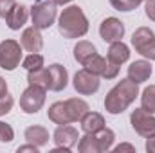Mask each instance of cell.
Wrapping results in <instances>:
<instances>
[{
    "label": "cell",
    "instance_id": "6da1fadb",
    "mask_svg": "<svg viewBox=\"0 0 155 153\" xmlns=\"http://www.w3.org/2000/svg\"><path fill=\"white\" fill-rule=\"evenodd\" d=\"M139 96V85L134 83L132 79L124 77L121 81H117V85L108 90L107 97H105V110L112 115L123 114Z\"/></svg>",
    "mask_w": 155,
    "mask_h": 153
},
{
    "label": "cell",
    "instance_id": "7a4b0ae2",
    "mask_svg": "<svg viewBox=\"0 0 155 153\" xmlns=\"http://www.w3.org/2000/svg\"><path fill=\"white\" fill-rule=\"evenodd\" d=\"M60 34L67 40L81 38L88 33V20L79 5H69L61 11L58 18Z\"/></svg>",
    "mask_w": 155,
    "mask_h": 153
},
{
    "label": "cell",
    "instance_id": "3957f363",
    "mask_svg": "<svg viewBox=\"0 0 155 153\" xmlns=\"http://www.w3.org/2000/svg\"><path fill=\"white\" fill-rule=\"evenodd\" d=\"M56 16H58V9H56L54 0H36L31 7L33 25L40 31L49 29L56 22Z\"/></svg>",
    "mask_w": 155,
    "mask_h": 153
},
{
    "label": "cell",
    "instance_id": "277c9868",
    "mask_svg": "<svg viewBox=\"0 0 155 153\" xmlns=\"http://www.w3.org/2000/svg\"><path fill=\"white\" fill-rule=\"evenodd\" d=\"M22 61V45L16 40L0 41V67L7 72L15 70Z\"/></svg>",
    "mask_w": 155,
    "mask_h": 153
},
{
    "label": "cell",
    "instance_id": "5b68a950",
    "mask_svg": "<svg viewBox=\"0 0 155 153\" xmlns=\"http://www.w3.org/2000/svg\"><path fill=\"white\" fill-rule=\"evenodd\" d=\"M45 88L36 86V85H29L22 96H20V108L25 114H38L41 106L45 105Z\"/></svg>",
    "mask_w": 155,
    "mask_h": 153
},
{
    "label": "cell",
    "instance_id": "8992f818",
    "mask_svg": "<svg viewBox=\"0 0 155 153\" xmlns=\"http://www.w3.org/2000/svg\"><path fill=\"white\" fill-rule=\"evenodd\" d=\"M130 124L135 130V133H139L144 139L155 137V117L153 114L144 112L143 108H135L130 115Z\"/></svg>",
    "mask_w": 155,
    "mask_h": 153
},
{
    "label": "cell",
    "instance_id": "52a82bcc",
    "mask_svg": "<svg viewBox=\"0 0 155 153\" xmlns=\"http://www.w3.org/2000/svg\"><path fill=\"white\" fill-rule=\"evenodd\" d=\"M99 76L92 74L90 70L87 69H81L74 74V79H72V86L79 96H92L99 90Z\"/></svg>",
    "mask_w": 155,
    "mask_h": 153
},
{
    "label": "cell",
    "instance_id": "ba28073f",
    "mask_svg": "<svg viewBox=\"0 0 155 153\" xmlns=\"http://www.w3.org/2000/svg\"><path fill=\"white\" fill-rule=\"evenodd\" d=\"M52 141L56 144V148L63 150V151H71L79 141V135H78V130L71 124H60L54 133H52Z\"/></svg>",
    "mask_w": 155,
    "mask_h": 153
},
{
    "label": "cell",
    "instance_id": "9c48e42d",
    "mask_svg": "<svg viewBox=\"0 0 155 153\" xmlns=\"http://www.w3.org/2000/svg\"><path fill=\"white\" fill-rule=\"evenodd\" d=\"M99 36L107 43H114V41H121L124 36V24L116 18V16H108L101 22L99 25Z\"/></svg>",
    "mask_w": 155,
    "mask_h": 153
},
{
    "label": "cell",
    "instance_id": "30bf717a",
    "mask_svg": "<svg viewBox=\"0 0 155 153\" xmlns=\"http://www.w3.org/2000/svg\"><path fill=\"white\" fill-rule=\"evenodd\" d=\"M49 70V90L52 92H61L67 88L69 85V72L63 65L60 63H52L47 67Z\"/></svg>",
    "mask_w": 155,
    "mask_h": 153
},
{
    "label": "cell",
    "instance_id": "8fae6325",
    "mask_svg": "<svg viewBox=\"0 0 155 153\" xmlns=\"http://www.w3.org/2000/svg\"><path fill=\"white\" fill-rule=\"evenodd\" d=\"M20 45L27 52H40L43 47V36H41L40 29H36L35 25L24 29V33L20 36Z\"/></svg>",
    "mask_w": 155,
    "mask_h": 153
},
{
    "label": "cell",
    "instance_id": "7c38bea8",
    "mask_svg": "<svg viewBox=\"0 0 155 153\" xmlns=\"http://www.w3.org/2000/svg\"><path fill=\"white\" fill-rule=\"evenodd\" d=\"M152 76V65L148 60H137V61H132L130 67H128V79H132L134 83L141 85L144 81H148Z\"/></svg>",
    "mask_w": 155,
    "mask_h": 153
},
{
    "label": "cell",
    "instance_id": "4fadbf2b",
    "mask_svg": "<svg viewBox=\"0 0 155 153\" xmlns=\"http://www.w3.org/2000/svg\"><path fill=\"white\" fill-rule=\"evenodd\" d=\"M27 16H29V9H27L24 4H16V5L9 11V15L5 16V24H7V27H9L11 31H20V27L25 25Z\"/></svg>",
    "mask_w": 155,
    "mask_h": 153
},
{
    "label": "cell",
    "instance_id": "5bb4252c",
    "mask_svg": "<svg viewBox=\"0 0 155 153\" xmlns=\"http://www.w3.org/2000/svg\"><path fill=\"white\" fill-rule=\"evenodd\" d=\"M107 60L112 61V63H116V65L126 63V61L130 60V47H128L126 43H123V40L110 43L108 52H107Z\"/></svg>",
    "mask_w": 155,
    "mask_h": 153
},
{
    "label": "cell",
    "instance_id": "9a60e30c",
    "mask_svg": "<svg viewBox=\"0 0 155 153\" xmlns=\"http://www.w3.org/2000/svg\"><path fill=\"white\" fill-rule=\"evenodd\" d=\"M81 130L85 133H97L99 130L105 128V117L97 112H87V114L81 117Z\"/></svg>",
    "mask_w": 155,
    "mask_h": 153
},
{
    "label": "cell",
    "instance_id": "2e32d148",
    "mask_svg": "<svg viewBox=\"0 0 155 153\" xmlns=\"http://www.w3.org/2000/svg\"><path fill=\"white\" fill-rule=\"evenodd\" d=\"M47 117L54 122V124H71L72 122V119H71V115H69V110H67V106H65V101H56V103H52L51 106H49V110H47Z\"/></svg>",
    "mask_w": 155,
    "mask_h": 153
},
{
    "label": "cell",
    "instance_id": "e0dca14e",
    "mask_svg": "<svg viewBox=\"0 0 155 153\" xmlns=\"http://www.w3.org/2000/svg\"><path fill=\"white\" fill-rule=\"evenodd\" d=\"M24 137H25L27 142L36 144L38 148L45 146V144L49 142V132H47V128H43V126H29V128H25Z\"/></svg>",
    "mask_w": 155,
    "mask_h": 153
},
{
    "label": "cell",
    "instance_id": "ac0fdd59",
    "mask_svg": "<svg viewBox=\"0 0 155 153\" xmlns=\"http://www.w3.org/2000/svg\"><path fill=\"white\" fill-rule=\"evenodd\" d=\"M65 106H67V110H69V115H71L72 122L81 121V117L90 110V108H88V103L83 101V99H79V97H71V99H67V101H65Z\"/></svg>",
    "mask_w": 155,
    "mask_h": 153
},
{
    "label": "cell",
    "instance_id": "d6986e66",
    "mask_svg": "<svg viewBox=\"0 0 155 153\" xmlns=\"http://www.w3.org/2000/svg\"><path fill=\"white\" fill-rule=\"evenodd\" d=\"M97 52V49H96V45L94 43H90V41H87V40H81V41H78L76 47H74V58H76L78 63H81V65H85L94 54Z\"/></svg>",
    "mask_w": 155,
    "mask_h": 153
},
{
    "label": "cell",
    "instance_id": "ffe728a7",
    "mask_svg": "<svg viewBox=\"0 0 155 153\" xmlns=\"http://www.w3.org/2000/svg\"><path fill=\"white\" fill-rule=\"evenodd\" d=\"M27 83L49 90V70H47V67H41V69H36V70H29L27 72Z\"/></svg>",
    "mask_w": 155,
    "mask_h": 153
},
{
    "label": "cell",
    "instance_id": "44dd1931",
    "mask_svg": "<svg viewBox=\"0 0 155 153\" xmlns=\"http://www.w3.org/2000/svg\"><path fill=\"white\" fill-rule=\"evenodd\" d=\"M78 151L79 153H101L99 151L97 139H96V133H85L83 137H79Z\"/></svg>",
    "mask_w": 155,
    "mask_h": 153
},
{
    "label": "cell",
    "instance_id": "7402d4cb",
    "mask_svg": "<svg viewBox=\"0 0 155 153\" xmlns=\"http://www.w3.org/2000/svg\"><path fill=\"white\" fill-rule=\"evenodd\" d=\"M96 139H97V144H99V151L105 153V151H108V150H112L114 141H116V133L110 128L105 126L103 130H99L96 133Z\"/></svg>",
    "mask_w": 155,
    "mask_h": 153
},
{
    "label": "cell",
    "instance_id": "603a6c76",
    "mask_svg": "<svg viewBox=\"0 0 155 153\" xmlns=\"http://www.w3.org/2000/svg\"><path fill=\"white\" fill-rule=\"evenodd\" d=\"M152 38H155V33L150 27H139V29H135V33L132 34V45H134L135 52H137L146 41H150Z\"/></svg>",
    "mask_w": 155,
    "mask_h": 153
},
{
    "label": "cell",
    "instance_id": "cb8c5ba5",
    "mask_svg": "<svg viewBox=\"0 0 155 153\" xmlns=\"http://www.w3.org/2000/svg\"><path fill=\"white\" fill-rule=\"evenodd\" d=\"M141 108L148 114H155V85H150L141 94Z\"/></svg>",
    "mask_w": 155,
    "mask_h": 153
},
{
    "label": "cell",
    "instance_id": "d4e9b609",
    "mask_svg": "<svg viewBox=\"0 0 155 153\" xmlns=\"http://www.w3.org/2000/svg\"><path fill=\"white\" fill-rule=\"evenodd\" d=\"M105 65H107V60H105L103 56H99V54L96 52V54H94V56H92V58H90V60H88V61H87L85 65H83V67H85L87 70H90L92 74H96V76L101 77V74H103V69H105Z\"/></svg>",
    "mask_w": 155,
    "mask_h": 153
},
{
    "label": "cell",
    "instance_id": "484cf974",
    "mask_svg": "<svg viewBox=\"0 0 155 153\" xmlns=\"http://www.w3.org/2000/svg\"><path fill=\"white\" fill-rule=\"evenodd\" d=\"M22 67L29 72V70H36L43 67V56L38 52H29V56H25L22 60Z\"/></svg>",
    "mask_w": 155,
    "mask_h": 153
},
{
    "label": "cell",
    "instance_id": "4316f807",
    "mask_svg": "<svg viewBox=\"0 0 155 153\" xmlns=\"http://www.w3.org/2000/svg\"><path fill=\"white\" fill-rule=\"evenodd\" d=\"M139 4H143V2L141 0H110V5L117 11H123V13L134 11Z\"/></svg>",
    "mask_w": 155,
    "mask_h": 153
},
{
    "label": "cell",
    "instance_id": "83f0119b",
    "mask_svg": "<svg viewBox=\"0 0 155 153\" xmlns=\"http://www.w3.org/2000/svg\"><path fill=\"white\" fill-rule=\"evenodd\" d=\"M137 52H139L143 58H146L148 61H155V38H152L150 41H146Z\"/></svg>",
    "mask_w": 155,
    "mask_h": 153
},
{
    "label": "cell",
    "instance_id": "f1b7e54d",
    "mask_svg": "<svg viewBox=\"0 0 155 153\" xmlns=\"http://www.w3.org/2000/svg\"><path fill=\"white\" fill-rule=\"evenodd\" d=\"M13 139H15V130L11 128V124L0 121V142H11Z\"/></svg>",
    "mask_w": 155,
    "mask_h": 153
},
{
    "label": "cell",
    "instance_id": "f546056e",
    "mask_svg": "<svg viewBox=\"0 0 155 153\" xmlns=\"http://www.w3.org/2000/svg\"><path fill=\"white\" fill-rule=\"evenodd\" d=\"M117 76H119V65H116V63H112V61L107 60V65L103 69L101 77H105V79H116Z\"/></svg>",
    "mask_w": 155,
    "mask_h": 153
},
{
    "label": "cell",
    "instance_id": "4dcf8cb0",
    "mask_svg": "<svg viewBox=\"0 0 155 153\" xmlns=\"http://www.w3.org/2000/svg\"><path fill=\"white\" fill-rule=\"evenodd\" d=\"M13 105H15V99H13L9 94L2 96V97H0V117L9 114V112L13 110Z\"/></svg>",
    "mask_w": 155,
    "mask_h": 153
},
{
    "label": "cell",
    "instance_id": "1f68e13d",
    "mask_svg": "<svg viewBox=\"0 0 155 153\" xmlns=\"http://www.w3.org/2000/svg\"><path fill=\"white\" fill-rule=\"evenodd\" d=\"M15 5H16V0H0V18H5Z\"/></svg>",
    "mask_w": 155,
    "mask_h": 153
},
{
    "label": "cell",
    "instance_id": "d6a6232c",
    "mask_svg": "<svg viewBox=\"0 0 155 153\" xmlns=\"http://www.w3.org/2000/svg\"><path fill=\"white\" fill-rule=\"evenodd\" d=\"M146 16L152 20V22H155V0H146Z\"/></svg>",
    "mask_w": 155,
    "mask_h": 153
},
{
    "label": "cell",
    "instance_id": "836d02e7",
    "mask_svg": "<svg viewBox=\"0 0 155 153\" xmlns=\"http://www.w3.org/2000/svg\"><path fill=\"white\" fill-rule=\"evenodd\" d=\"M18 153H24V151H33V153H38V146L36 144H25V146H18V150H16Z\"/></svg>",
    "mask_w": 155,
    "mask_h": 153
},
{
    "label": "cell",
    "instance_id": "e575fe53",
    "mask_svg": "<svg viewBox=\"0 0 155 153\" xmlns=\"http://www.w3.org/2000/svg\"><path fill=\"white\" fill-rule=\"evenodd\" d=\"M114 151H135V148L132 146V144H119V146H116L114 148Z\"/></svg>",
    "mask_w": 155,
    "mask_h": 153
},
{
    "label": "cell",
    "instance_id": "d590c367",
    "mask_svg": "<svg viewBox=\"0 0 155 153\" xmlns=\"http://www.w3.org/2000/svg\"><path fill=\"white\" fill-rule=\"evenodd\" d=\"M146 151L148 153H155V137H150V139H146Z\"/></svg>",
    "mask_w": 155,
    "mask_h": 153
},
{
    "label": "cell",
    "instance_id": "8d00e7d4",
    "mask_svg": "<svg viewBox=\"0 0 155 153\" xmlns=\"http://www.w3.org/2000/svg\"><path fill=\"white\" fill-rule=\"evenodd\" d=\"M5 94H7V81L0 76V97L5 96Z\"/></svg>",
    "mask_w": 155,
    "mask_h": 153
},
{
    "label": "cell",
    "instance_id": "74e56055",
    "mask_svg": "<svg viewBox=\"0 0 155 153\" xmlns=\"http://www.w3.org/2000/svg\"><path fill=\"white\" fill-rule=\"evenodd\" d=\"M72 0H54V4L56 5H67V4H71Z\"/></svg>",
    "mask_w": 155,
    "mask_h": 153
},
{
    "label": "cell",
    "instance_id": "f35d334b",
    "mask_svg": "<svg viewBox=\"0 0 155 153\" xmlns=\"http://www.w3.org/2000/svg\"><path fill=\"white\" fill-rule=\"evenodd\" d=\"M141 2H144V0H141Z\"/></svg>",
    "mask_w": 155,
    "mask_h": 153
}]
</instances>
